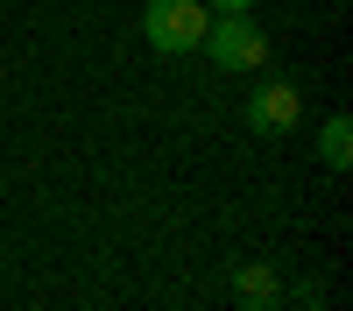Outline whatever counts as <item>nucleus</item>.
<instances>
[{
	"instance_id": "obj_1",
	"label": "nucleus",
	"mask_w": 353,
	"mask_h": 311,
	"mask_svg": "<svg viewBox=\"0 0 353 311\" xmlns=\"http://www.w3.org/2000/svg\"><path fill=\"white\" fill-rule=\"evenodd\" d=\"M205 21L212 14H198V0H141V36H149V50H163V57L198 50Z\"/></svg>"
},
{
	"instance_id": "obj_2",
	"label": "nucleus",
	"mask_w": 353,
	"mask_h": 311,
	"mask_svg": "<svg viewBox=\"0 0 353 311\" xmlns=\"http://www.w3.org/2000/svg\"><path fill=\"white\" fill-rule=\"evenodd\" d=\"M205 57L219 71H261L269 64V36L248 14H219V21H205Z\"/></svg>"
},
{
	"instance_id": "obj_3",
	"label": "nucleus",
	"mask_w": 353,
	"mask_h": 311,
	"mask_svg": "<svg viewBox=\"0 0 353 311\" xmlns=\"http://www.w3.org/2000/svg\"><path fill=\"white\" fill-rule=\"evenodd\" d=\"M248 128L254 134H290L297 128V85L290 78H261L254 99H248Z\"/></svg>"
},
{
	"instance_id": "obj_4",
	"label": "nucleus",
	"mask_w": 353,
	"mask_h": 311,
	"mask_svg": "<svg viewBox=\"0 0 353 311\" xmlns=\"http://www.w3.org/2000/svg\"><path fill=\"white\" fill-rule=\"evenodd\" d=\"M233 297H241L248 311H276L283 304V283L269 262H248V269H233Z\"/></svg>"
},
{
	"instance_id": "obj_5",
	"label": "nucleus",
	"mask_w": 353,
	"mask_h": 311,
	"mask_svg": "<svg viewBox=\"0 0 353 311\" xmlns=\"http://www.w3.org/2000/svg\"><path fill=\"white\" fill-rule=\"evenodd\" d=\"M318 156H325V170H346V163H353V121H346V113H332V121H325Z\"/></svg>"
},
{
	"instance_id": "obj_6",
	"label": "nucleus",
	"mask_w": 353,
	"mask_h": 311,
	"mask_svg": "<svg viewBox=\"0 0 353 311\" xmlns=\"http://www.w3.org/2000/svg\"><path fill=\"white\" fill-rule=\"evenodd\" d=\"M205 8H212V14H248L254 0H205Z\"/></svg>"
}]
</instances>
